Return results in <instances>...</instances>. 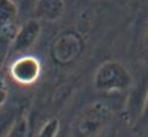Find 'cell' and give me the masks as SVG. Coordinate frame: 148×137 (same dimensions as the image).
I'll list each match as a JSON object with an SVG mask.
<instances>
[{
	"label": "cell",
	"instance_id": "8fae6325",
	"mask_svg": "<svg viewBox=\"0 0 148 137\" xmlns=\"http://www.w3.org/2000/svg\"><path fill=\"white\" fill-rule=\"evenodd\" d=\"M11 45H12V41L0 36V71L3 69V67L5 64V61H6V57H8V55H9Z\"/></svg>",
	"mask_w": 148,
	"mask_h": 137
},
{
	"label": "cell",
	"instance_id": "52a82bcc",
	"mask_svg": "<svg viewBox=\"0 0 148 137\" xmlns=\"http://www.w3.org/2000/svg\"><path fill=\"white\" fill-rule=\"evenodd\" d=\"M147 92H148V78L143 80L142 84L137 85L131 92V95L129 96L125 108V116L130 124L135 123L140 116L143 115Z\"/></svg>",
	"mask_w": 148,
	"mask_h": 137
},
{
	"label": "cell",
	"instance_id": "6da1fadb",
	"mask_svg": "<svg viewBox=\"0 0 148 137\" xmlns=\"http://www.w3.org/2000/svg\"><path fill=\"white\" fill-rule=\"evenodd\" d=\"M131 85V74L127 68L119 61L109 60L103 62L95 72L94 86L100 92H123L130 89Z\"/></svg>",
	"mask_w": 148,
	"mask_h": 137
},
{
	"label": "cell",
	"instance_id": "8992f818",
	"mask_svg": "<svg viewBox=\"0 0 148 137\" xmlns=\"http://www.w3.org/2000/svg\"><path fill=\"white\" fill-rule=\"evenodd\" d=\"M18 8L14 0H0V36L10 41L18 30Z\"/></svg>",
	"mask_w": 148,
	"mask_h": 137
},
{
	"label": "cell",
	"instance_id": "4fadbf2b",
	"mask_svg": "<svg viewBox=\"0 0 148 137\" xmlns=\"http://www.w3.org/2000/svg\"><path fill=\"white\" fill-rule=\"evenodd\" d=\"M143 115H145V116H148V92H147V98H146V104H145Z\"/></svg>",
	"mask_w": 148,
	"mask_h": 137
},
{
	"label": "cell",
	"instance_id": "7c38bea8",
	"mask_svg": "<svg viewBox=\"0 0 148 137\" xmlns=\"http://www.w3.org/2000/svg\"><path fill=\"white\" fill-rule=\"evenodd\" d=\"M9 97V92H8V88H6V83L5 80L0 77V108L6 103Z\"/></svg>",
	"mask_w": 148,
	"mask_h": 137
},
{
	"label": "cell",
	"instance_id": "5b68a950",
	"mask_svg": "<svg viewBox=\"0 0 148 137\" xmlns=\"http://www.w3.org/2000/svg\"><path fill=\"white\" fill-rule=\"evenodd\" d=\"M40 33L41 24L39 22V18H30L24 22L21 27H18L11 49L17 53L27 52L39 39Z\"/></svg>",
	"mask_w": 148,
	"mask_h": 137
},
{
	"label": "cell",
	"instance_id": "ba28073f",
	"mask_svg": "<svg viewBox=\"0 0 148 137\" xmlns=\"http://www.w3.org/2000/svg\"><path fill=\"white\" fill-rule=\"evenodd\" d=\"M64 11V0H36L34 15L39 20L57 21Z\"/></svg>",
	"mask_w": 148,
	"mask_h": 137
},
{
	"label": "cell",
	"instance_id": "9c48e42d",
	"mask_svg": "<svg viewBox=\"0 0 148 137\" xmlns=\"http://www.w3.org/2000/svg\"><path fill=\"white\" fill-rule=\"evenodd\" d=\"M29 134V120H28V115L22 112L20 113L14 123L11 124L10 129L8 130V132L5 135L8 137H26Z\"/></svg>",
	"mask_w": 148,
	"mask_h": 137
},
{
	"label": "cell",
	"instance_id": "277c9868",
	"mask_svg": "<svg viewBox=\"0 0 148 137\" xmlns=\"http://www.w3.org/2000/svg\"><path fill=\"white\" fill-rule=\"evenodd\" d=\"M41 73V64L34 56H21L10 67V75L17 84L28 86L34 84Z\"/></svg>",
	"mask_w": 148,
	"mask_h": 137
},
{
	"label": "cell",
	"instance_id": "5bb4252c",
	"mask_svg": "<svg viewBox=\"0 0 148 137\" xmlns=\"http://www.w3.org/2000/svg\"><path fill=\"white\" fill-rule=\"evenodd\" d=\"M145 46L148 49V27L146 30V34H145Z\"/></svg>",
	"mask_w": 148,
	"mask_h": 137
},
{
	"label": "cell",
	"instance_id": "30bf717a",
	"mask_svg": "<svg viewBox=\"0 0 148 137\" xmlns=\"http://www.w3.org/2000/svg\"><path fill=\"white\" fill-rule=\"evenodd\" d=\"M60 129H61L60 120L56 119V118H51V119H49L41 126V129L38 132V136L39 137H56L57 134L60 132Z\"/></svg>",
	"mask_w": 148,
	"mask_h": 137
},
{
	"label": "cell",
	"instance_id": "9a60e30c",
	"mask_svg": "<svg viewBox=\"0 0 148 137\" xmlns=\"http://www.w3.org/2000/svg\"><path fill=\"white\" fill-rule=\"evenodd\" d=\"M23 3H30V4H35L36 0H22Z\"/></svg>",
	"mask_w": 148,
	"mask_h": 137
},
{
	"label": "cell",
	"instance_id": "7a4b0ae2",
	"mask_svg": "<svg viewBox=\"0 0 148 137\" xmlns=\"http://www.w3.org/2000/svg\"><path fill=\"white\" fill-rule=\"evenodd\" d=\"M112 110L106 104L96 102L86 107L75 120L74 131L79 136H97L112 119Z\"/></svg>",
	"mask_w": 148,
	"mask_h": 137
},
{
	"label": "cell",
	"instance_id": "3957f363",
	"mask_svg": "<svg viewBox=\"0 0 148 137\" xmlns=\"http://www.w3.org/2000/svg\"><path fill=\"white\" fill-rule=\"evenodd\" d=\"M83 51V40L74 32H64L55 40L51 55L58 64H69Z\"/></svg>",
	"mask_w": 148,
	"mask_h": 137
}]
</instances>
